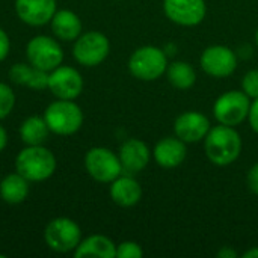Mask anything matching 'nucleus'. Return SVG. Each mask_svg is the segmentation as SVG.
Instances as JSON below:
<instances>
[{
    "mask_svg": "<svg viewBox=\"0 0 258 258\" xmlns=\"http://www.w3.org/2000/svg\"><path fill=\"white\" fill-rule=\"evenodd\" d=\"M118 157L122 166V172L127 175H135L147 168L150 162V150L144 141L132 138L121 145Z\"/></svg>",
    "mask_w": 258,
    "mask_h": 258,
    "instance_id": "nucleus-15",
    "label": "nucleus"
},
{
    "mask_svg": "<svg viewBox=\"0 0 258 258\" xmlns=\"http://www.w3.org/2000/svg\"><path fill=\"white\" fill-rule=\"evenodd\" d=\"M54 154L42 145H27L15 157V171L29 181H45L56 171Z\"/></svg>",
    "mask_w": 258,
    "mask_h": 258,
    "instance_id": "nucleus-2",
    "label": "nucleus"
},
{
    "mask_svg": "<svg viewBox=\"0 0 258 258\" xmlns=\"http://www.w3.org/2000/svg\"><path fill=\"white\" fill-rule=\"evenodd\" d=\"M26 56L30 65L50 73L62 63L63 50L56 39L45 35H38L27 42Z\"/></svg>",
    "mask_w": 258,
    "mask_h": 258,
    "instance_id": "nucleus-6",
    "label": "nucleus"
},
{
    "mask_svg": "<svg viewBox=\"0 0 258 258\" xmlns=\"http://www.w3.org/2000/svg\"><path fill=\"white\" fill-rule=\"evenodd\" d=\"M218 257L234 258L236 257V252H234V251H231V249H222V251H219V252H218Z\"/></svg>",
    "mask_w": 258,
    "mask_h": 258,
    "instance_id": "nucleus-31",
    "label": "nucleus"
},
{
    "mask_svg": "<svg viewBox=\"0 0 258 258\" xmlns=\"http://www.w3.org/2000/svg\"><path fill=\"white\" fill-rule=\"evenodd\" d=\"M6 145H8V133H6V130L0 125V153L6 148Z\"/></svg>",
    "mask_w": 258,
    "mask_h": 258,
    "instance_id": "nucleus-30",
    "label": "nucleus"
},
{
    "mask_svg": "<svg viewBox=\"0 0 258 258\" xmlns=\"http://www.w3.org/2000/svg\"><path fill=\"white\" fill-rule=\"evenodd\" d=\"M204 148L209 160L218 166H228L237 160L242 151L240 135L230 125H216L204 138Z\"/></svg>",
    "mask_w": 258,
    "mask_h": 258,
    "instance_id": "nucleus-1",
    "label": "nucleus"
},
{
    "mask_svg": "<svg viewBox=\"0 0 258 258\" xmlns=\"http://www.w3.org/2000/svg\"><path fill=\"white\" fill-rule=\"evenodd\" d=\"M163 9L166 17L180 26H197L206 17L204 0H165Z\"/></svg>",
    "mask_w": 258,
    "mask_h": 258,
    "instance_id": "nucleus-12",
    "label": "nucleus"
},
{
    "mask_svg": "<svg viewBox=\"0 0 258 258\" xmlns=\"http://www.w3.org/2000/svg\"><path fill=\"white\" fill-rule=\"evenodd\" d=\"M9 79L17 85H24L33 91L48 88V71L39 70L30 63H14L9 70Z\"/></svg>",
    "mask_w": 258,
    "mask_h": 258,
    "instance_id": "nucleus-19",
    "label": "nucleus"
},
{
    "mask_svg": "<svg viewBox=\"0 0 258 258\" xmlns=\"http://www.w3.org/2000/svg\"><path fill=\"white\" fill-rule=\"evenodd\" d=\"M249 124L252 127V130L258 135V97L251 103V107H249Z\"/></svg>",
    "mask_w": 258,
    "mask_h": 258,
    "instance_id": "nucleus-29",
    "label": "nucleus"
},
{
    "mask_svg": "<svg viewBox=\"0 0 258 258\" xmlns=\"http://www.w3.org/2000/svg\"><path fill=\"white\" fill-rule=\"evenodd\" d=\"M44 240L54 252H71L82 242V230L70 218H54L44 230Z\"/></svg>",
    "mask_w": 258,
    "mask_h": 258,
    "instance_id": "nucleus-5",
    "label": "nucleus"
},
{
    "mask_svg": "<svg viewBox=\"0 0 258 258\" xmlns=\"http://www.w3.org/2000/svg\"><path fill=\"white\" fill-rule=\"evenodd\" d=\"M168 68V59L165 53L153 45H145L133 51L128 60L130 73L145 82L157 80Z\"/></svg>",
    "mask_w": 258,
    "mask_h": 258,
    "instance_id": "nucleus-4",
    "label": "nucleus"
},
{
    "mask_svg": "<svg viewBox=\"0 0 258 258\" xmlns=\"http://www.w3.org/2000/svg\"><path fill=\"white\" fill-rule=\"evenodd\" d=\"M144 255L142 248L135 242H122L116 246V257L118 258H141Z\"/></svg>",
    "mask_w": 258,
    "mask_h": 258,
    "instance_id": "nucleus-26",
    "label": "nucleus"
},
{
    "mask_svg": "<svg viewBox=\"0 0 258 258\" xmlns=\"http://www.w3.org/2000/svg\"><path fill=\"white\" fill-rule=\"evenodd\" d=\"M246 181H248V187L252 194L258 195V162L249 169L248 172V177H246Z\"/></svg>",
    "mask_w": 258,
    "mask_h": 258,
    "instance_id": "nucleus-28",
    "label": "nucleus"
},
{
    "mask_svg": "<svg viewBox=\"0 0 258 258\" xmlns=\"http://www.w3.org/2000/svg\"><path fill=\"white\" fill-rule=\"evenodd\" d=\"M44 119L51 133L59 136H70L83 125V112L73 100H59L47 106Z\"/></svg>",
    "mask_w": 258,
    "mask_h": 258,
    "instance_id": "nucleus-3",
    "label": "nucleus"
},
{
    "mask_svg": "<svg viewBox=\"0 0 258 258\" xmlns=\"http://www.w3.org/2000/svg\"><path fill=\"white\" fill-rule=\"evenodd\" d=\"M242 89L243 92L251 97V98H257L258 97V70H252L249 73H246L243 76L242 80Z\"/></svg>",
    "mask_w": 258,
    "mask_h": 258,
    "instance_id": "nucleus-25",
    "label": "nucleus"
},
{
    "mask_svg": "<svg viewBox=\"0 0 258 258\" xmlns=\"http://www.w3.org/2000/svg\"><path fill=\"white\" fill-rule=\"evenodd\" d=\"M110 51V44L106 35L101 32H86L82 33L73 47L74 59L83 67H97L106 60Z\"/></svg>",
    "mask_w": 258,
    "mask_h": 258,
    "instance_id": "nucleus-7",
    "label": "nucleus"
},
{
    "mask_svg": "<svg viewBox=\"0 0 258 258\" xmlns=\"http://www.w3.org/2000/svg\"><path fill=\"white\" fill-rule=\"evenodd\" d=\"M249 107V97L243 91H228L216 100L213 113L219 124L234 127L248 118Z\"/></svg>",
    "mask_w": 258,
    "mask_h": 258,
    "instance_id": "nucleus-8",
    "label": "nucleus"
},
{
    "mask_svg": "<svg viewBox=\"0 0 258 258\" xmlns=\"http://www.w3.org/2000/svg\"><path fill=\"white\" fill-rule=\"evenodd\" d=\"M56 0H15L18 18L29 26H44L56 12Z\"/></svg>",
    "mask_w": 258,
    "mask_h": 258,
    "instance_id": "nucleus-14",
    "label": "nucleus"
},
{
    "mask_svg": "<svg viewBox=\"0 0 258 258\" xmlns=\"http://www.w3.org/2000/svg\"><path fill=\"white\" fill-rule=\"evenodd\" d=\"M9 50H11V41H9V36H8V33L0 27V62H3V60L8 57Z\"/></svg>",
    "mask_w": 258,
    "mask_h": 258,
    "instance_id": "nucleus-27",
    "label": "nucleus"
},
{
    "mask_svg": "<svg viewBox=\"0 0 258 258\" xmlns=\"http://www.w3.org/2000/svg\"><path fill=\"white\" fill-rule=\"evenodd\" d=\"M255 41H257V44H258V30H257V33H255Z\"/></svg>",
    "mask_w": 258,
    "mask_h": 258,
    "instance_id": "nucleus-33",
    "label": "nucleus"
},
{
    "mask_svg": "<svg viewBox=\"0 0 258 258\" xmlns=\"http://www.w3.org/2000/svg\"><path fill=\"white\" fill-rule=\"evenodd\" d=\"M29 195V180L18 172L8 174L0 181V198L6 204H20Z\"/></svg>",
    "mask_w": 258,
    "mask_h": 258,
    "instance_id": "nucleus-21",
    "label": "nucleus"
},
{
    "mask_svg": "<svg viewBox=\"0 0 258 258\" xmlns=\"http://www.w3.org/2000/svg\"><path fill=\"white\" fill-rule=\"evenodd\" d=\"M85 168L88 174L100 183H112L122 174L119 157L104 147H95L86 153Z\"/></svg>",
    "mask_w": 258,
    "mask_h": 258,
    "instance_id": "nucleus-9",
    "label": "nucleus"
},
{
    "mask_svg": "<svg viewBox=\"0 0 258 258\" xmlns=\"http://www.w3.org/2000/svg\"><path fill=\"white\" fill-rule=\"evenodd\" d=\"M210 130V121L201 112H184L174 124L175 136L186 144H194L207 136Z\"/></svg>",
    "mask_w": 258,
    "mask_h": 258,
    "instance_id": "nucleus-13",
    "label": "nucleus"
},
{
    "mask_svg": "<svg viewBox=\"0 0 258 258\" xmlns=\"http://www.w3.org/2000/svg\"><path fill=\"white\" fill-rule=\"evenodd\" d=\"M74 257L115 258L116 257V245L103 234H92L79 243V246L74 249Z\"/></svg>",
    "mask_w": 258,
    "mask_h": 258,
    "instance_id": "nucleus-20",
    "label": "nucleus"
},
{
    "mask_svg": "<svg viewBox=\"0 0 258 258\" xmlns=\"http://www.w3.org/2000/svg\"><path fill=\"white\" fill-rule=\"evenodd\" d=\"M186 142L180 138H165L154 147V159L162 168H177L186 159Z\"/></svg>",
    "mask_w": 258,
    "mask_h": 258,
    "instance_id": "nucleus-16",
    "label": "nucleus"
},
{
    "mask_svg": "<svg viewBox=\"0 0 258 258\" xmlns=\"http://www.w3.org/2000/svg\"><path fill=\"white\" fill-rule=\"evenodd\" d=\"M50 23L54 36L60 41H76L82 35V20L70 9L56 11Z\"/></svg>",
    "mask_w": 258,
    "mask_h": 258,
    "instance_id": "nucleus-18",
    "label": "nucleus"
},
{
    "mask_svg": "<svg viewBox=\"0 0 258 258\" xmlns=\"http://www.w3.org/2000/svg\"><path fill=\"white\" fill-rule=\"evenodd\" d=\"M236 67L237 57L234 51L225 45L209 47L201 54V68L212 77H228L234 73Z\"/></svg>",
    "mask_w": 258,
    "mask_h": 258,
    "instance_id": "nucleus-11",
    "label": "nucleus"
},
{
    "mask_svg": "<svg viewBox=\"0 0 258 258\" xmlns=\"http://www.w3.org/2000/svg\"><path fill=\"white\" fill-rule=\"evenodd\" d=\"M50 135L44 116H29L20 125V138L26 145H42Z\"/></svg>",
    "mask_w": 258,
    "mask_h": 258,
    "instance_id": "nucleus-22",
    "label": "nucleus"
},
{
    "mask_svg": "<svg viewBox=\"0 0 258 258\" xmlns=\"http://www.w3.org/2000/svg\"><path fill=\"white\" fill-rule=\"evenodd\" d=\"M169 83L181 91L190 89L197 82V73L187 62H172L166 68Z\"/></svg>",
    "mask_w": 258,
    "mask_h": 258,
    "instance_id": "nucleus-23",
    "label": "nucleus"
},
{
    "mask_svg": "<svg viewBox=\"0 0 258 258\" xmlns=\"http://www.w3.org/2000/svg\"><path fill=\"white\" fill-rule=\"evenodd\" d=\"M110 198L121 207H133L142 198L141 184L133 175H119L110 183Z\"/></svg>",
    "mask_w": 258,
    "mask_h": 258,
    "instance_id": "nucleus-17",
    "label": "nucleus"
},
{
    "mask_svg": "<svg viewBox=\"0 0 258 258\" xmlns=\"http://www.w3.org/2000/svg\"><path fill=\"white\" fill-rule=\"evenodd\" d=\"M243 257L245 258H257L258 257V248H252V249H249L248 252H245V254H243Z\"/></svg>",
    "mask_w": 258,
    "mask_h": 258,
    "instance_id": "nucleus-32",
    "label": "nucleus"
},
{
    "mask_svg": "<svg viewBox=\"0 0 258 258\" xmlns=\"http://www.w3.org/2000/svg\"><path fill=\"white\" fill-rule=\"evenodd\" d=\"M48 89L59 100H76L83 91V77L67 65H59L48 73Z\"/></svg>",
    "mask_w": 258,
    "mask_h": 258,
    "instance_id": "nucleus-10",
    "label": "nucleus"
},
{
    "mask_svg": "<svg viewBox=\"0 0 258 258\" xmlns=\"http://www.w3.org/2000/svg\"><path fill=\"white\" fill-rule=\"evenodd\" d=\"M15 106V94L8 83L0 82V121L5 119Z\"/></svg>",
    "mask_w": 258,
    "mask_h": 258,
    "instance_id": "nucleus-24",
    "label": "nucleus"
}]
</instances>
